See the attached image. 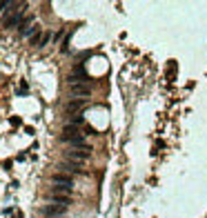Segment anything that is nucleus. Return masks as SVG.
I'll return each mask as SVG.
<instances>
[{
  "label": "nucleus",
  "mask_w": 207,
  "mask_h": 218,
  "mask_svg": "<svg viewBox=\"0 0 207 218\" xmlns=\"http://www.w3.org/2000/svg\"><path fill=\"white\" fill-rule=\"evenodd\" d=\"M65 211H67V207H65V205H58V203L47 205V207L42 209L45 218H63V216H65Z\"/></svg>",
  "instance_id": "3"
},
{
  "label": "nucleus",
  "mask_w": 207,
  "mask_h": 218,
  "mask_svg": "<svg viewBox=\"0 0 207 218\" xmlns=\"http://www.w3.org/2000/svg\"><path fill=\"white\" fill-rule=\"evenodd\" d=\"M80 123H83V116H74V118H71V125H76V127H78Z\"/></svg>",
  "instance_id": "11"
},
{
  "label": "nucleus",
  "mask_w": 207,
  "mask_h": 218,
  "mask_svg": "<svg viewBox=\"0 0 207 218\" xmlns=\"http://www.w3.org/2000/svg\"><path fill=\"white\" fill-rule=\"evenodd\" d=\"M74 187H63V185H54V191L51 194H58V196H69Z\"/></svg>",
  "instance_id": "9"
},
{
  "label": "nucleus",
  "mask_w": 207,
  "mask_h": 218,
  "mask_svg": "<svg viewBox=\"0 0 207 218\" xmlns=\"http://www.w3.org/2000/svg\"><path fill=\"white\" fill-rule=\"evenodd\" d=\"M60 172L63 174H80L83 172V165L80 162H71V160H65V162H60Z\"/></svg>",
  "instance_id": "6"
},
{
  "label": "nucleus",
  "mask_w": 207,
  "mask_h": 218,
  "mask_svg": "<svg viewBox=\"0 0 207 218\" xmlns=\"http://www.w3.org/2000/svg\"><path fill=\"white\" fill-rule=\"evenodd\" d=\"M51 183H54V185H63V187H74L71 176H65V174H56L54 178H51Z\"/></svg>",
  "instance_id": "8"
},
{
  "label": "nucleus",
  "mask_w": 207,
  "mask_h": 218,
  "mask_svg": "<svg viewBox=\"0 0 207 218\" xmlns=\"http://www.w3.org/2000/svg\"><path fill=\"white\" fill-rule=\"evenodd\" d=\"M25 9H27V5H25V3H20V5L14 3V7H11V9L5 13V18H3V27H5V29L16 27L18 22L22 20V16H25ZM20 25H22V22H20Z\"/></svg>",
  "instance_id": "1"
},
{
  "label": "nucleus",
  "mask_w": 207,
  "mask_h": 218,
  "mask_svg": "<svg viewBox=\"0 0 207 218\" xmlns=\"http://www.w3.org/2000/svg\"><path fill=\"white\" fill-rule=\"evenodd\" d=\"M78 138H85L78 127H76V125H65V129H63V140L74 142V140H78Z\"/></svg>",
  "instance_id": "5"
},
{
  "label": "nucleus",
  "mask_w": 207,
  "mask_h": 218,
  "mask_svg": "<svg viewBox=\"0 0 207 218\" xmlns=\"http://www.w3.org/2000/svg\"><path fill=\"white\" fill-rule=\"evenodd\" d=\"M69 91H71V96H76L78 100H83L85 96H89V93H91L89 85H85V82H74V85H69Z\"/></svg>",
  "instance_id": "4"
},
{
  "label": "nucleus",
  "mask_w": 207,
  "mask_h": 218,
  "mask_svg": "<svg viewBox=\"0 0 207 218\" xmlns=\"http://www.w3.org/2000/svg\"><path fill=\"white\" fill-rule=\"evenodd\" d=\"M89 154H91V149H69V152H65V158L71 160V162H80L83 165L89 158Z\"/></svg>",
  "instance_id": "2"
},
{
  "label": "nucleus",
  "mask_w": 207,
  "mask_h": 218,
  "mask_svg": "<svg viewBox=\"0 0 207 218\" xmlns=\"http://www.w3.org/2000/svg\"><path fill=\"white\" fill-rule=\"evenodd\" d=\"M85 107V100H69L67 103V114L69 116H78V111Z\"/></svg>",
  "instance_id": "7"
},
{
  "label": "nucleus",
  "mask_w": 207,
  "mask_h": 218,
  "mask_svg": "<svg viewBox=\"0 0 207 218\" xmlns=\"http://www.w3.org/2000/svg\"><path fill=\"white\" fill-rule=\"evenodd\" d=\"M51 198H54V203H58V205H69V196H58V194H51Z\"/></svg>",
  "instance_id": "10"
}]
</instances>
